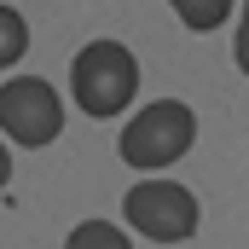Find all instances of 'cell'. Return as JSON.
<instances>
[{
    "label": "cell",
    "instance_id": "1",
    "mask_svg": "<svg viewBox=\"0 0 249 249\" xmlns=\"http://www.w3.org/2000/svg\"><path fill=\"white\" fill-rule=\"evenodd\" d=\"M133 93H139V64L122 41H87L70 58V99L87 116H99V122L122 116L133 105Z\"/></svg>",
    "mask_w": 249,
    "mask_h": 249
},
{
    "label": "cell",
    "instance_id": "2",
    "mask_svg": "<svg viewBox=\"0 0 249 249\" xmlns=\"http://www.w3.org/2000/svg\"><path fill=\"white\" fill-rule=\"evenodd\" d=\"M191 139H197V116H191V105H186V99H157V105H145V110L122 127L116 151H122L127 168L157 174V168H168V162L186 157Z\"/></svg>",
    "mask_w": 249,
    "mask_h": 249
},
{
    "label": "cell",
    "instance_id": "3",
    "mask_svg": "<svg viewBox=\"0 0 249 249\" xmlns=\"http://www.w3.org/2000/svg\"><path fill=\"white\" fill-rule=\"evenodd\" d=\"M122 214L139 238H157V244H186L203 226V209L180 180H139L122 197Z\"/></svg>",
    "mask_w": 249,
    "mask_h": 249
},
{
    "label": "cell",
    "instance_id": "4",
    "mask_svg": "<svg viewBox=\"0 0 249 249\" xmlns=\"http://www.w3.org/2000/svg\"><path fill=\"white\" fill-rule=\"evenodd\" d=\"M0 133L12 145H53L64 133V99L47 75L0 81Z\"/></svg>",
    "mask_w": 249,
    "mask_h": 249
},
{
    "label": "cell",
    "instance_id": "5",
    "mask_svg": "<svg viewBox=\"0 0 249 249\" xmlns=\"http://www.w3.org/2000/svg\"><path fill=\"white\" fill-rule=\"evenodd\" d=\"M174 12H180V23L197 29V35H209V29H220L226 18H232V6L238 0H168Z\"/></svg>",
    "mask_w": 249,
    "mask_h": 249
},
{
    "label": "cell",
    "instance_id": "6",
    "mask_svg": "<svg viewBox=\"0 0 249 249\" xmlns=\"http://www.w3.org/2000/svg\"><path fill=\"white\" fill-rule=\"evenodd\" d=\"M64 249H133V244H127L122 226H110V220H81V226L64 238Z\"/></svg>",
    "mask_w": 249,
    "mask_h": 249
},
{
    "label": "cell",
    "instance_id": "7",
    "mask_svg": "<svg viewBox=\"0 0 249 249\" xmlns=\"http://www.w3.org/2000/svg\"><path fill=\"white\" fill-rule=\"evenodd\" d=\"M23 53H29V23H23V12H18V6H6V0H0V70H6V64H18Z\"/></svg>",
    "mask_w": 249,
    "mask_h": 249
},
{
    "label": "cell",
    "instance_id": "8",
    "mask_svg": "<svg viewBox=\"0 0 249 249\" xmlns=\"http://www.w3.org/2000/svg\"><path fill=\"white\" fill-rule=\"evenodd\" d=\"M232 58H238V70L249 75V0H244V12H238V41H232Z\"/></svg>",
    "mask_w": 249,
    "mask_h": 249
},
{
    "label": "cell",
    "instance_id": "9",
    "mask_svg": "<svg viewBox=\"0 0 249 249\" xmlns=\"http://www.w3.org/2000/svg\"><path fill=\"white\" fill-rule=\"evenodd\" d=\"M6 180H12V151L0 145V186H6Z\"/></svg>",
    "mask_w": 249,
    "mask_h": 249
}]
</instances>
